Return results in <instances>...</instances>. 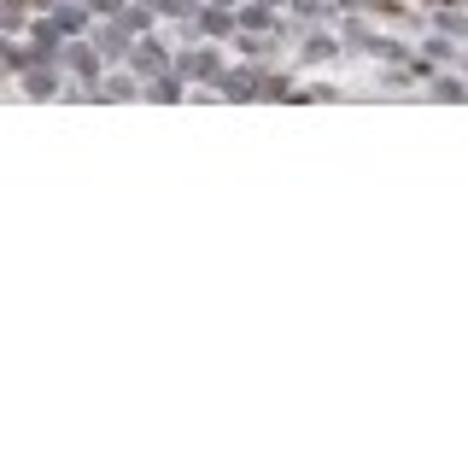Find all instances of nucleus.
Masks as SVG:
<instances>
[]
</instances>
